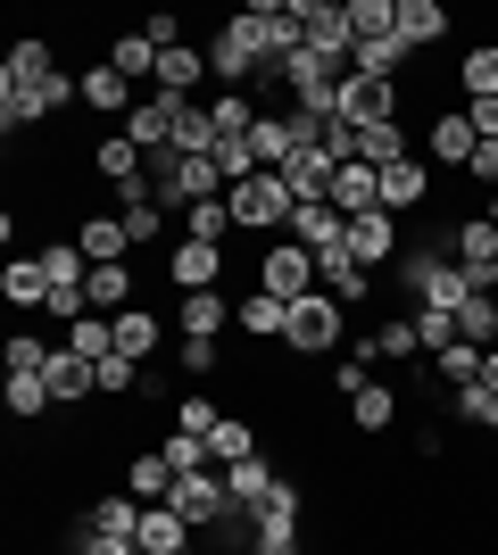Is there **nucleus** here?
<instances>
[{"mask_svg": "<svg viewBox=\"0 0 498 555\" xmlns=\"http://www.w3.org/2000/svg\"><path fill=\"white\" fill-rule=\"evenodd\" d=\"M399 291H407V315L416 307H465L482 291L465 266H457V249H449V232H432V241H407V257H399Z\"/></svg>", "mask_w": 498, "mask_h": 555, "instance_id": "obj_1", "label": "nucleus"}, {"mask_svg": "<svg viewBox=\"0 0 498 555\" xmlns=\"http://www.w3.org/2000/svg\"><path fill=\"white\" fill-rule=\"evenodd\" d=\"M142 183L158 191L166 216H191L200 199H225V175H216V158H183V150H150Z\"/></svg>", "mask_w": 498, "mask_h": 555, "instance_id": "obj_2", "label": "nucleus"}, {"mask_svg": "<svg viewBox=\"0 0 498 555\" xmlns=\"http://www.w3.org/2000/svg\"><path fill=\"white\" fill-rule=\"evenodd\" d=\"M341 340H349V307L332 299V291L291 299V315H283V348L291 357H341Z\"/></svg>", "mask_w": 498, "mask_h": 555, "instance_id": "obj_3", "label": "nucleus"}, {"mask_svg": "<svg viewBox=\"0 0 498 555\" xmlns=\"http://www.w3.org/2000/svg\"><path fill=\"white\" fill-rule=\"evenodd\" d=\"M225 208H233V232H250V241H283L299 199L283 191V175H250V183L225 191Z\"/></svg>", "mask_w": 498, "mask_h": 555, "instance_id": "obj_4", "label": "nucleus"}, {"mask_svg": "<svg viewBox=\"0 0 498 555\" xmlns=\"http://www.w3.org/2000/svg\"><path fill=\"white\" fill-rule=\"evenodd\" d=\"M166 506L183 514V522H191L200 539H208V531H225V522H233V489H225V464H216V473H183Z\"/></svg>", "mask_w": 498, "mask_h": 555, "instance_id": "obj_5", "label": "nucleus"}, {"mask_svg": "<svg viewBox=\"0 0 498 555\" xmlns=\"http://www.w3.org/2000/svg\"><path fill=\"white\" fill-rule=\"evenodd\" d=\"M158 274H166V291H225V249L216 241H166V257H158Z\"/></svg>", "mask_w": 498, "mask_h": 555, "instance_id": "obj_6", "label": "nucleus"}, {"mask_svg": "<svg viewBox=\"0 0 498 555\" xmlns=\"http://www.w3.org/2000/svg\"><path fill=\"white\" fill-rule=\"evenodd\" d=\"M258 291H274V299H308V291H316V257L308 249H299V241H291V232H283V241H266V249H258Z\"/></svg>", "mask_w": 498, "mask_h": 555, "instance_id": "obj_7", "label": "nucleus"}, {"mask_svg": "<svg viewBox=\"0 0 498 555\" xmlns=\"http://www.w3.org/2000/svg\"><path fill=\"white\" fill-rule=\"evenodd\" d=\"M341 249H349L366 274H382V266H399V257H407V232H399L391 208H374V216H349V241H341Z\"/></svg>", "mask_w": 498, "mask_h": 555, "instance_id": "obj_8", "label": "nucleus"}, {"mask_svg": "<svg viewBox=\"0 0 498 555\" xmlns=\"http://www.w3.org/2000/svg\"><path fill=\"white\" fill-rule=\"evenodd\" d=\"M474 150H482V133H474V116H465V108H432V116H424V158H432V166L465 175V166H474Z\"/></svg>", "mask_w": 498, "mask_h": 555, "instance_id": "obj_9", "label": "nucleus"}, {"mask_svg": "<svg viewBox=\"0 0 498 555\" xmlns=\"http://www.w3.org/2000/svg\"><path fill=\"white\" fill-rule=\"evenodd\" d=\"M341 116H349V125H407V100H399V83H374V75L349 67V83H341Z\"/></svg>", "mask_w": 498, "mask_h": 555, "instance_id": "obj_10", "label": "nucleus"}, {"mask_svg": "<svg viewBox=\"0 0 498 555\" xmlns=\"http://www.w3.org/2000/svg\"><path fill=\"white\" fill-rule=\"evenodd\" d=\"M75 249L92 257V266H133V232H125V216L84 208V216H75Z\"/></svg>", "mask_w": 498, "mask_h": 555, "instance_id": "obj_11", "label": "nucleus"}, {"mask_svg": "<svg viewBox=\"0 0 498 555\" xmlns=\"http://www.w3.org/2000/svg\"><path fill=\"white\" fill-rule=\"evenodd\" d=\"M233 332V299L225 291H183L175 299V340H225Z\"/></svg>", "mask_w": 498, "mask_h": 555, "instance_id": "obj_12", "label": "nucleus"}, {"mask_svg": "<svg viewBox=\"0 0 498 555\" xmlns=\"http://www.w3.org/2000/svg\"><path fill=\"white\" fill-rule=\"evenodd\" d=\"M175 116H183V100H175V92H142V108L125 116L117 133H125V141H133V150L150 158V150H166V141H175Z\"/></svg>", "mask_w": 498, "mask_h": 555, "instance_id": "obj_13", "label": "nucleus"}, {"mask_svg": "<svg viewBox=\"0 0 498 555\" xmlns=\"http://www.w3.org/2000/svg\"><path fill=\"white\" fill-rule=\"evenodd\" d=\"M432 191H440V183H432V166H424V158H399V166H382V208L399 216V224H407L416 208H432Z\"/></svg>", "mask_w": 498, "mask_h": 555, "instance_id": "obj_14", "label": "nucleus"}, {"mask_svg": "<svg viewBox=\"0 0 498 555\" xmlns=\"http://www.w3.org/2000/svg\"><path fill=\"white\" fill-rule=\"evenodd\" d=\"M42 382H50V398H59V415H67V406H84V398H100V365H92V357H75V348H59V357H50Z\"/></svg>", "mask_w": 498, "mask_h": 555, "instance_id": "obj_15", "label": "nucleus"}, {"mask_svg": "<svg viewBox=\"0 0 498 555\" xmlns=\"http://www.w3.org/2000/svg\"><path fill=\"white\" fill-rule=\"evenodd\" d=\"M84 108H92V116H117V125H125V116L142 108V92H133V83H125L108 59H92V67H84Z\"/></svg>", "mask_w": 498, "mask_h": 555, "instance_id": "obj_16", "label": "nucleus"}, {"mask_svg": "<svg viewBox=\"0 0 498 555\" xmlns=\"http://www.w3.org/2000/svg\"><path fill=\"white\" fill-rule=\"evenodd\" d=\"M449 249H457V266H465V274H490V266H498V224H490V216H457V224H449Z\"/></svg>", "mask_w": 498, "mask_h": 555, "instance_id": "obj_17", "label": "nucleus"}, {"mask_svg": "<svg viewBox=\"0 0 498 555\" xmlns=\"http://www.w3.org/2000/svg\"><path fill=\"white\" fill-rule=\"evenodd\" d=\"M50 75H59V50H50L42 34H25V42L9 50V67H0V92H42Z\"/></svg>", "mask_w": 498, "mask_h": 555, "instance_id": "obj_18", "label": "nucleus"}, {"mask_svg": "<svg viewBox=\"0 0 498 555\" xmlns=\"http://www.w3.org/2000/svg\"><path fill=\"white\" fill-rule=\"evenodd\" d=\"M200 83H208V42H175V50H158V83H150V92L191 100Z\"/></svg>", "mask_w": 498, "mask_h": 555, "instance_id": "obj_19", "label": "nucleus"}, {"mask_svg": "<svg viewBox=\"0 0 498 555\" xmlns=\"http://www.w3.org/2000/svg\"><path fill=\"white\" fill-rule=\"evenodd\" d=\"M316 291H332L341 307H366V299H374V274H366L349 249H324V257H316Z\"/></svg>", "mask_w": 498, "mask_h": 555, "instance_id": "obj_20", "label": "nucleus"}, {"mask_svg": "<svg viewBox=\"0 0 498 555\" xmlns=\"http://www.w3.org/2000/svg\"><path fill=\"white\" fill-rule=\"evenodd\" d=\"M399 406H407V390H399V382H366V390L349 398V431H366V440H382V431L399 423Z\"/></svg>", "mask_w": 498, "mask_h": 555, "instance_id": "obj_21", "label": "nucleus"}, {"mask_svg": "<svg viewBox=\"0 0 498 555\" xmlns=\"http://www.w3.org/2000/svg\"><path fill=\"white\" fill-rule=\"evenodd\" d=\"M291 241H299L308 257H324V249H341V241H349V216L332 208V199H316V208H291Z\"/></svg>", "mask_w": 498, "mask_h": 555, "instance_id": "obj_22", "label": "nucleus"}, {"mask_svg": "<svg viewBox=\"0 0 498 555\" xmlns=\"http://www.w3.org/2000/svg\"><path fill=\"white\" fill-rule=\"evenodd\" d=\"M0 299L9 307H50V274L34 249H9V266H0Z\"/></svg>", "mask_w": 498, "mask_h": 555, "instance_id": "obj_23", "label": "nucleus"}, {"mask_svg": "<svg viewBox=\"0 0 498 555\" xmlns=\"http://www.w3.org/2000/svg\"><path fill=\"white\" fill-rule=\"evenodd\" d=\"M250 555H299V489H291L283 506L258 514V531H250Z\"/></svg>", "mask_w": 498, "mask_h": 555, "instance_id": "obj_24", "label": "nucleus"}, {"mask_svg": "<svg viewBox=\"0 0 498 555\" xmlns=\"http://www.w3.org/2000/svg\"><path fill=\"white\" fill-rule=\"evenodd\" d=\"M449 34H457V25H449V9H440V0H399V42H407V50H440Z\"/></svg>", "mask_w": 498, "mask_h": 555, "instance_id": "obj_25", "label": "nucleus"}, {"mask_svg": "<svg viewBox=\"0 0 498 555\" xmlns=\"http://www.w3.org/2000/svg\"><path fill=\"white\" fill-rule=\"evenodd\" d=\"M200 531H191L175 506H142V555H191Z\"/></svg>", "mask_w": 498, "mask_h": 555, "instance_id": "obj_26", "label": "nucleus"}, {"mask_svg": "<svg viewBox=\"0 0 498 555\" xmlns=\"http://www.w3.org/2000/svg\"><path fill=\"white\" fill-rule=\"evenodd\" d=\"M332 175H341V166H332L324 150H299V158L283 166V191L299 199V208H316V199H332Z\"/></svg>", "mask_w": 498, "mask_h": 555, "instance_id": "obj_27", "label": "nucleus"}, {"mask_svg": "<svg viewBox=\"0 0 498 555\" xmlns=\"http://www.w3.org/2000/svg\"><path fill=\"white\" fill-rule=\"evenodd\" d=\"M457 92H465V108H474V100H498V42L457 50Z\"/></svg>", "mask_w": 498, "mask_h": 555, "instance_id": "obj_28", "label": "nucleus"}, {"mask_svg": "<svg viewBox=\"0 0 498 555\" xmlns=\"http://www.w3.org/2000/svg\"><path fill=\"white\" fill-rule=\"evenodd\" d=\"M283 315H291V307L274 299V291H250V299H233V332H241V340H283Z\"/></svg>", "mask_w": 498, "mask_h": 555, "instance_id": "obj_29", "label": "nucleus"}, {"mask_svg": "<svg viewBox=\"0 0 498 555\" xmlns=\"http://www.w3.org/2000/svg\"><path fill=\"white\" fill-rule=\"evenodd\" d=\"M175 481H183V473H175V464H166L158 448H142V456L125 464V489H133L142 506H166V498H175Z\"/></svg>", "mask_w": 498, "mask_h": 555, "instance_id": "obj_30", "label": "nucleus"}, {"mask_svg": "<svg viewBox=\"0 0 498 555\" xmlns=\"http://www.w3.org/2000/svg\"><path fill=\"white\" fill-rule=\"evenodd\" d=\"M158 340H166V315H158V307H125V315H117V357L142 365V357H158Z\"/></svg>", "mask_w": 498, "mask_h": 555, "instance_id": "obj_31", "label": "nucleus"}, {"mask_svg": "<svg viewBox=\"0 0 498 555\" xmlns=\"http://www.w3.org/2000/svg\"><path fill=\"white\" fill-rule=\"evenodd\" d=\"M332 208L341 216H374L382 208V175L374 166H341V175H332Z\"/></svg>", "mask_w": 498, "mask_h": 555, "instance_id": "obj_32", "label": "nucleus"}, {"mask_svg": "<svg viewBox=\"0 0 498 555\" xmlns=\"http://www.w3.org/2000/svg\"><path fill=\"white\" fill-rule=\"evenodd\" d=\"M84 158H92V175H100V183H108V191H117V183H133V175H142V150H133V141H125V133H108V141H92V150H84Z\"/></svg>", "mask_w": 498, "mask_h": 555, "instance_id": "obj_33", "label": "nucleus"}, {"mask_svg": "<svg viewBox=\"0 0 498 555\" xmlns=\"http://www.w3.org/2000/svg\"><path fill=\"white\" fill-rule=\"evenodd\" d=\"M108 67L142 92V83H158V42H150V34H117V42H108Z\"/></svg>", "mask_w": 498, "mask_h": 555, "instance_id": "obj_34", "label": "nucleus"}, {"mask_svg": "<svg viewBox=\"0 0 498 555\" xmlns=\"http://www.w3.org/2000/svg\"><path fill=\"white\" fill-rule=\"evenodd\" d=\"M92 315H125V307H142V291H133V266H92Z\"/></svg>", "mask_w": 498, "mask_h": 555, "instance_id": "obj_35", "label": "nucleus"}, {"mask_svg": "<svg viewBox=\"0 0 498 555\" xmlns=\"http://www.w3.org/2000/svg\"><path fill=\"white\" fill-rule=\"evenodd\" d=\"M9 415L17 423H59V398H50L42 373H9Z\"/></svg>", "mask_w": 498, "mask_h": 555, "instance_id": "obj_36", "label": "nucleus"}, {"mask_svg": "<svg viewBox=\"0 0 498 555\" xmlns=\"http://www.w3.org/2000/svg\"><path fill=\"white\" fill-rule=\"evenodd\" d=\"M407 59H416V50H407L399 34H382V42H357V50H349V67H357V75H374V83H399Z\"/></svg>", "mask_w": 498, "mask_h": 555, "instance_id": "obj_37", "label": "nucleus"}, {"mask_svg": "<svg viewBox=\"0 0 498 555\" xmlns=\"http://www.w3.org/2000/svg\"><path fill=\"white\" fill-rule=\"evenodd\" d=\"M42 274H50V291H84V282H92V257L75 249V241H42Z\"/></svg>", "mask_w": 498, "mask_h": 555, "instance_id": "obj_38", "label": "nucleus"}, {"mask_svg": "<svg viewBox=\"0 0 498 555\" xmlns=\"http://www.w3.org/2000/svg\"><path fill=\"white\" fill-rule=\"evenodd\" d=\"M158 456L175 464V473H216V448L200 440V431H183V423H166V440H158Z\"/></svg>", "mask_w": 498, "mask_h": 555, "instance_id": "obj_39", "label": "nucleus"}, {"mask_svg": "<svg viewBox=\"0 0 498 555\" xmlns=\"http://www.w3.org/2000/svg\"><path fill=\"white\" fill-rule=\"evenodd\" d=\"M457 340L465 348H498V299L490 291H474V299L457 307Z\"/></svg>", "mask_w": 498, "mask_h": 555, "instance_id": "obj_40", "label": "nucleus"}, {"mask_svg": "<svg viewBox=\"0 0 498 555\" xmlns=\"http://www.w3.org/2000/svg\"><path fill=\"white\" fill-rule=\"evenodd\" d=\"M208 448H216V464H250V456H258V423H250V415H225L208 431Z\"/></svg>", "mask_w": 498, "mask_h": 555, "instance_id": "obj_41", "label": "nucleus"}, {"mask_svg": "<svg viewBox=\"0 0 498 555\" xmlns=\"http://www.w3.org/2000/svg\"><path fill=\"white\" fill-rule=\"evenodd\" d=\"M175 373H183L191 390L216 382V373H225V340H175Z\"/></svg>", "mask_w": 498, "mask_h": 555, "instance_id": "obj_42", "label": "nucleus"}, {"mask_svg": "<svg viewBox=\"0 0 498 555\" xmlns=\"http://www.w3.org/2000/svg\"><path fill=\"white\" fill-rule=\"evenodd\" d=\"M449 415H457V423H474V431H490V440H498V390H482V382L449 390Z\"/></svg>", "mask_w": 498, "mask_h": 555, "instance_id": "obj_43", "label": "nucleus"}, {"mask_svg": "<svg viewBox=\"0 0 498 555\" xmlns=\"http://www.w3.org/2000/svg\"><path fill=\"white\" fill-rule=\"evenodd\" d=\"M67 348H75V357H92V365H100V357H117V315H84V324L67 332Z\"/></svg>", "mask_w": 498, "mask_h": 555, "instance_id": "obj_44", "label": "nucleus"}, {"mask_svg": "<svg viewBox=\"0 0 498 555\" xmlns=\"http://www.w3.org/2000/svg\"><path fill=\"white\" fill-rule=\"evenodd\" d=\"M175 232H183V241H216V249H225V232H233V208H225V199H200V208H191Z\"/></svg>", "mask_w": 498, "mask_h": 555, "instance_id": "obj_45", "label": "nucleus"}, {"mask_svg": "<svg viewBox=\"0 0 498 555\" xmlns=\"http://www.w3.org/2000/svg\"><path fill=\"white\" fill-rule=\"evenodd\" d=\"M374 340H382V357H391V365H424V340H416V315H391V324H382Z\"/></svg>", "mask_w": 498, "mask_h": 555, "instance_id": "obj_46", "label": "nucleus"}, {"mask_svg": "<svg viewBox=\"0 0 498 555\" xmlns=\"http://www.w3.org/2000/svg\"><path fill=\"white\" fill-rule=\"evenodd\" d=\"M432 373H440V382H449V390H465V382H482V348H440V357H432Z\"/></svg>", "mask_w": 498, "mask_h": 555, "instance_id": "obj_47", "label": "nucleus"}, {"mask_svg": "<svg viewBox=\"0 0 498 555\" xmlns=\"http://www.w3.org/2000/svg\"><path fill=\"white\" fill-rule=\"evenodd\" d=\"M133 390H150V373L133 357H100V398H133Z\"/></svg>", "mask_w": 498, "mask_h": 555, "instance_id": "obj_48", "label": "nucleus"}, {"mask_svg": "<svg viewBox=\"0 0 498 555\" xmlns=\"http://www.w3.org/2000/svg\"><path fill=\"white\" fill-rule=\"evenodd\" d=\"M416 340H424V357L457 348V315H449V307H416Z\"/></svg>", "mask_w": 498, "mask_h": 555, "instance_id": "obj_49", "label": "nucleus"}, {"mask_svg": "<svg viewBox=\"0 0 498 555\" xmlns=\"http://www.w3.org/2000/svg\"><path fill=\"white\" fill-rule=\"evenodd\" d=\"M175 423H183V431H200V440H208V431H216V423H225V415H216V398L183 390V398H175Z\"/></svg>", "mask_w": 498, "mask_h": 555, "instance_id": "obj_50", "label": "nucleus"}, {"mask_svg": "<svg viewBox=\"0 0 498 555\" xmlns=\"http://www.w3.org/2000/svg\"><path fill=\"white\" fill-rule=\"evenodd\" d=\"M50 357H59V348H50V340H34V332H17V340H9V373H42Z\"/></svg>", "mask_w": 498, "mask_h": 555, "instance_id": "obj_51", "label": "nucleus"}, {"mask_svg": "<svg viewBox=\"0 0 498 555\" xmlns=\"http://www.w3.org/2000/svg\"><path fill=\"white\" fill-rule=\"evenodd\" d=\"M75 555H142L133 539H100V531H75Z\"/></svg>", "mask_w": 498, "mask_h": 555, "instance_id": "obj_52", "label": "nucleus"}, {"mask_svg": "<svg viewBox=\"0 0 498 555\" xmlns=\"http://www.w3.org/2000/svg\"><path fill=\"white\" fill-rule=\"evenodd\" d=\"M465 116H474V133H482V141H498V100H474Z\"/></svg>", "mask_w": 498, "mask_h": 555, "instance_id": "obj_53", "label": "nucleus"}, {"mask_svg": "<svg viewBox=\"0 0 498 555\" xmlns=\"http://www.w3.org/2000/svg\"><path fill=\"white\" fill-rule=\"evenodd\" d=\"M482 390H498V348H482Z\"/></svg>", "mask_w": 498, "mask_h": 555, "instance_id": "obj_54", "label": "nucleus"}, {"mask_svg": "<svg viewBox=\"0 0 498 555\" xmlns=\"http://www.w3.org/2000/svg\"><path fill=\"white\" fill-rule=\"evenodd\" d=\"M482 216H490V224H498V191H490V199H482Z\"/></svg>", "mask_w": 498, "mask_h": 555, "instance_id": "obj_55", "label": "nucleus"}, {"mask_svg": "<svg viewBox=\"0 0 498 555\" xmlns=\"http://www.w3.org/2000/svg\"><path fill=\"white\" fill-rule=\"evenodd\" d=\"M482 291H490V299H498V266H490V274H482Z\"/></svg>", "mask_w": 498, "mask_h": 555, "instance_id": "obj_56", "label": "nucleus"}]
</instances>
